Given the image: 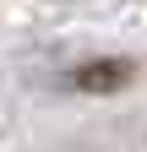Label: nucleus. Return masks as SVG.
I'll return each instance as SVG.
<instances>
[{"instance_id":"f257e3e1","label":"nucleus","mask_w":147,"mask_h":152,"mask_svg":"<svg viewBox=\"0 0 147 152\" xmlns=\"http://www.w3.org/2000/svg\"><path fill=\"white\" fill-rule=\"evenodd\" d=\"M125 76H131V65L104 60V65H82V71H71V82H76V87H87V92H109V87H120Z\"/></svg>"}]
</instances>
